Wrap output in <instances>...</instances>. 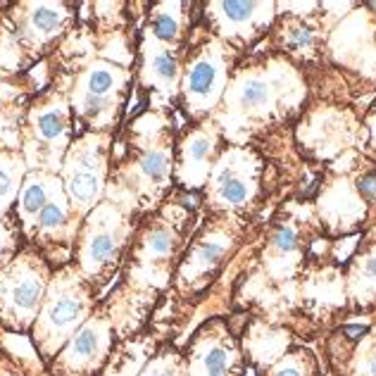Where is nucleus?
Wrapping results in <instances>:
<instances>
[{"mask_svg":"<svg viewBox=\"0 0 376 376\" xmlns=\"http://www.w3.org/2000/svg\"><path fill=\"white\" fill-rule=\"evenodd\" d=\"M95 305L98 295L74 264H64L50 276L43 305L31 327V343L43 365H50L64 343L88 322Z\"/></svg>","mask_w":376,"mask_h":376,"instance_id":"f257e3e1","label":"nucleus"},{"mask_svg":"<svg viewBox=\"0 0 376 376\" xmlns=\"http://www.w3.org/2000/svg\"><path fill=\"white\" fill-rule=\"evenodd\" d=\"M131 236V226L122 210L112 203H102L83 219L74 245V267L90 283L95 295L110 286L122 262V252Z\"/></svg>","mask_w":376,"mask_h":376,"instance_id":"f03ea898","label":"nucleus"},{"mask_svg":"<svg viewBox=\"0 0 376 376\" xmlns=\"http://www.w3.org/2000/svg\"><path fill=\"white\" fill-rule=\"evenodd\" d=\"M50 264L34 245L0 271V324L12 334H27L34 327L50 283Z\"/></svg>","mask_w":376,"mask_h":376,"instance_id":"7ed1b4c3","label":"nucleus"},{"mask_svg":"<svg viewBox=\"0 0 376 376\" xmlns=\"http://www.w3.org/2000/svg\"><path fill=\"white\" fill-rule=\"evenodd\" d=\"M114 343V329L105 310H95L88 322L64 343L48 365L53 376H95L107 365Z\"/></svg>","mask_w":376,"mask_h":376,"instance_id":"20e7f679","label":"nucleus"},{"mask_svg":"<svg viewBox=\"0 0 376 376\" xmlns=\"http://www.w3.org/2000/svg\"><path fill=\"white\" fill-rule=\"evenodd\" d=\"M177 250V233L167 224H153L139 236L134 245V264L136 269H158L165 264Z\"/></svg>","mask_w":376,"mask_h":376,"instance_id":"39448f33","label":"nucleus"},{"mask_svg":"<svg viewBox=\"0 0 376 376\" xmlns=\"http://www.w3.org/2000/svg\"><path fill=\"white\" fill-rule=\"evenodd\" d=\"M55 198V193L50 191L48 184L41 177H31L22 188V196H19V207H17V217L22 222V231L27 233L34 224V219L41 215V210L50 200Z\"/></svg>","mask_w":376,"mask_h":376,"instance_id":"423d86ee","label":"nucleus"},{"mask_svg":"<svg viewBox=\"0 0 376 376\" xmlns=\"http://www.w3.org/2000/svg\"><path fill=\"white\" fill-rule=\"evenodd\" d=\"M139 376H184V372H181L179 355L170 348L162 350L160 355H155V358L148 362L143 369H141Z\"/></svg>","mask_w":376,"mask_h":376,"instance_id":"0eeeda50","label":"nucleus"},{"mask_svg":"<svg viewBox=\"0 0 376 376\" xmlns=\"http://www.w3.org/2000/svg\"><path fill=\"white\" fill-rule=\"evenodd\" d=\"M19 238H22V226H5L0 224V271L19 255Z\"/></svg>","mask_w":376,"mask_h":376,"instance_id":"6e6552de","label":"nucleus"},{"mask_svg":"<svg viewBox=\"0 0 376 376\" xmlns=\"http://www.w3.org/2000/svg\"><path fill=\"white\" fill-rule=\"evenodd\" d=\"M112 86H114V72L110 67H102V64H98V67H93V69H90V74H88L86 98L102 100V95H105Z\"/></svg>","mask_w":376,"mask_h":376,"instance_id":"1a4fd4ad","label":"nucleus"},{"mask_svg":"<svg viewBox=\"0 0 376 376\" xmlns=\"http://www.w3.org/2000/svg\"><path fill=\"white\" fill-rule=\"evenodd\" d=\"M215 81H217L215 67L207 64V62H200L191 69V76H188V88H191L193 93H207V90L215 86Z\"/></svg>","mask_w":376,"mask_h":376,"instance_id":"9d476101","label":"nucleus"},{"mask_svg":"<svg viewBox=\"0 0 376 376\" xmlns=\"http://www.w3.org/2000/svg\"><path fill=\"white\" fill-rule=\"evenodd\" d=\"M203 369L205 376H226L229 372V353L222 346H212L203 353Z\"/></svg>","mask_w":376,"mask_h":376,"instance_id":"9b49d317","label":"nucleus"},{"mask_svg":"<svg viewBox=\"0 0 376 376\" xmlns=\"http://www.w3.org/2000/svg\"><path fill=\"white\" fill-rule=\"evenodd\" d=\"M38 134H41L43 139H48V141L60 139V136L64 134V117H62V112H45V114H41V119H38Z\"/></svg>","mask_w":376,"mask_h":376,"instance_id":"f8f14e48","label":"nucleus"},{"mask_svg":"<svg viewBox=\"0 0 376 376\" xmlns=\"http://www.w3.org/2000/svg\"><path fill=\"white\" fill-rule=\"evenodd\" d=\"M143 174H146V179H151L155 181V184H160V181H165L167 179V158L162 153H151V155H146V160H143Z\"/></svg>","mask_w":376,"mask_h":376,"instance_id":"ddd939ff","label":"nucleus"},{"mask_svg":"<svg viewBox=\"0 0 376 376\" xmlns=\"http://www.w3.org/2000/svg\"><path fill=\"white\" fill-rule=\"evenodd\" d=\"M31 22L41 31H53L57 24H60V12H57L55 5H36L34 15H31Z\"/></svg>","mask_w":376,"mask_h":376,"instance_id":"4468645a","label":"nucleus"},{"mask_svg":"<svg viewBox=\"0 0 376 376\" xmlns=\"http://www.w3.org/2000/svg\"><path fill=\"white\" fill-rule=\"evenodd\" d=\"M267 95H269L267 86H264L262 81H248L243 88L241 100H243V105H248V107H260L267 102Z\"/></svg>","mask_w":376,"mask_h":376,"instance_id":"2eb2a0df","label":"nucleus"},{"mask_svg":"<svg viewBox=\"0 0 376 376\" xmlns=\"http://www.w3.org/2000/svg\"><path fill=\"white\" fill-rule=\"evenodd\" d=\"M153 31L155 36L165 38V41H172V38H177V19L170 17V15H158L155 17V24H153Z\"/></svg>","mask_w":376,"mask_h":376,"instance_id":"dca6fc26","label":"nucleus"},{"mask_svg":"<svg viewBox=\"0 0 376 376\" xmlns=\"http://www.w3.org/2000/svg\"><path fill=\"white\" fill-rule=\"evenodd\" d=\"M219 191H222V198L229 200V203H243L245 196H248V188H245L243 181H238V179L226 181L224 186H219Z\"/></svg>","mask_w":376,"mask_h":376,"instance_id":"f3484780","label":"nucleus"},{"mask_svg":"<svg viewBox=\"0 0 376 376\" xmlns=\"http://www.w3.org/2000/svg\"><path fill=\"white\" fill-rule=\"evenodd\" d=\"M222 255H224V248L219 243H203L196 250V260L203 264H215Z\"/></svg>","mask_w":376,"mask_h":376,"instance_id":"a211bd4d","label":"nucleus"},{"mask_svg":"<svg viewBox=\"0 0 376 376\" xmlns=\"http://www.w3.org/2000/svg\"><path fill=\"white\" fill-rule=\"evenodd\" d=\"M222 10L226 12V17L233 19V22H243V19H248L250 12L255 10V3H224Z\"/></svg>","mask_w":376,"mask_h":376,"instance_id":"6ab92c4d","label":"nucleus"},{"mask_svg":"<svg viewBox=\"0 0 376 376\" xmlns=\"http://www.w3.org/2000/svg\"><path fill=\"white\" fill-rule=\"evenodd\" d=\"M155 72H158L162 79L172 81L174 76H177V60H174L172 55H160L158 60H155Z\"/></svg>","mask_w":376,"mask_h":376,"instance_id":"aec40b11","label":"nucleus"},{"mask_svg":"<svg viewBox=\"0 0 376 376\" xmlns=\"http://www.w3.org/2000/svg\"><path fill=\"white\" fill-rule=\"evenodd\" d=\"M274 245L278 250H283V252H288V250H293L295 248V233L293 229H278L276 231V236H274Z\"/></svg>","mask_w":376,"mask_h":376,"instance_id":"412c9836","label":"nucleus"},{"mask_svg":"<svg viewBox=\"0 0 376 376\" xmlns=\"http://www.w3.org/2000/svg\"><path fill=\"white\" fill-rule=\"evenodd\" d=\"M358 191H360L365 198H369V200L376 198V172L365 174V177L358 181Z\"/></svg>","mask_w":376,"mask_h":376,"instance_id":"4be33fe9","label":"nucleus"},{"mask_svg":"<svg viewBox=\"0 0 376 376\" xmlns=\"http://www.w3.org/2000/svg\"><path fill=\"white\" fill-rule=\"evenodd\" d=\"M360 241V233H355V236H350V238H346V245H343V250H339V262H343V260H348V255L350 252L355 250V243Z\"/></svg>","mask_w":376,"mask_h":376,"instance_id":"5701e85b","label":"nucleus"},{"mask_svg":"<svg viewBox=\"0 0 376 376\" xmlns=\"http://www.w3.org/2000/svg\"><path fill=\"white\" fill-rule=\"evenodd\" d=\"M293 43L295 45H310L312 43V34H310L307 29H298L295 36H293Z\"/></svg>","mask_w":376,"mask_h":376,"instance_id":"b1692460","label":"nucleus"},{"mask_svg":"<svg viewBox=\"0 0 376 376\" xmlns=\"http://www.w3.org/2000/svg\"><path fill=\"white\" fill-rule=\"evenodd\" d=\"M343 334L350 336V339H360V336L367 334V327H346L343 329Z\"/></svg>","mask_w":376,"mask_h":376,"instance_id":"393cba45","label":"nucleus"},{"mask_svg":"<svg viewBox=\"0 0 376 376\" xmlns=\"http://www.w3.org/2000/svg\"><path fill=\"white\" fill-rule=\"evenodd\" d=\"M205 153H207V141H196V146H193V158L203 160Z\"/></svg>","mask_w":376,"mask_h":376,"instance_id":"a878e982","label":"nucleus"},{"mask_svg":"<svg viewBox=\"0 0 376 376\" xmlns=\"http://www.w3.org/2000/svg\"><path fill=\"white\" fill-rule=\"evenodd\" d=\"M317 188H319V179H315L312 184L307 186V191H302V198H312L317 193Z\"/></svg>","mask_w":376,"mask_h":376,"instance_id":"bb28decb","label":"nucleus"},{"mask_svg":"<svg viewBox=\"0 0 376 376\" xmlns=\"http://www.w3.org/2000/svg\"><path fill=\"white\" fill-rule=\"evenodd\" d=\"M367 274L372 278H376V257H372V260L367 262Z\"/></svg>","mask_w":376,"mask_h":376,"instance_id":"cd10ccee","label":"nucleus"},{"mask_svg":"<svg viewBox=\"0 0 376 376\" xmlns=\"http://www.w3.org/2000/svg\"><path fill=\"white\" fill-rule=\"evenodd\" d=\"M276 376H300V372H298V369H281Z\"/></svg>","mask_w":376,"mask_h":376,"instance_id":"c85d7f7f","label":"nucleus"},{"mask_svg":"<svg viewBox=\"0 0 376 376\" xmlns=\"http://www.w3.org/2000/svg\"><path fill=\"white\" fill-rule=\"evenodd\" d=\"M245 376H255V369H252V367H245Z\"/></svg>","mask_w":376,"mask_h":376,"instance_id":"c756f323","label":"nucleus"},{"mask_svg":"<svg viewBox=\"0 0 376 376\" xmlns=\"http://www.w3.org/2000/svg\"><path fill=\"white\" fill-rule=\"evenodd\" d=\"M372 376H376V360L372 362Z\"/></svg>","mask_w":376,"mask_h":376,"instance_id":"7c9ffc66","label":"nucleus"}]
</instances>
